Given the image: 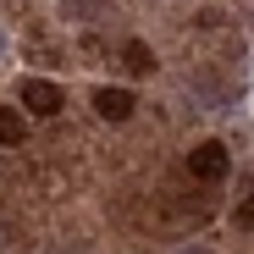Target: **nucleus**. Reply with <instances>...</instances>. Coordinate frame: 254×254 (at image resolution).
Here are the masks:
<instances>
[{"mask_svg":"<svg viewBox=\"0 0 254 254\" xmlns=\"http://www.w3.org/2000/svg\"><path fill=\"white\" fill-rule=\"evenodd\" d=\"M188 172H193L199 183H221V177L232 172V160H227V149H221L216 138H204V144L188 149Z\"/></svg>","mask_w":254,"mask_h":254,"instance_id":"obj_1","label":"nucleus"},{"mask_svg":"<svg viewBox=\"0 0 254 254\" xmlns=\"http://www.w3.org/2000/svg\"><path fill=\"white\" fill-rule=\"evenodd\" d=\"M22 111H33V116H56L61 111V89L50 77H22Z\"/></svg>","mask_w":254,"mask_h":254,"instance_id":"obj_2","label":"nucleus"},{"mask_svg":"<svg viewBox=\"0 0 254 254\" xmlns=\"http://www.w3.org/2000/svg\"><path fill=\"white\" fill-rule=\"evenodd\" d=\"M94 111L105 122H127V116H133V94H127V89H100L94 94Z\"/></svg>","mask_w":254,"mask_h":254,"instance_id":"obj_3","label":"nucleus"},{"mask_svg":"<svg viewBox=\"0 0 254 254\" xmlns=\"http://www.w3.org/2000/svg\"><path fill=\"white\" fill-rule=\"evenodd\" d=\"M122 66L133 72V77H149L155 72V50L144 45V39H127V45H122Z\"/></svg>","mask_w":254,"mask_h":254,"instance_id":"obj_4","label":"nucleus"},{"mask_svg":"<svg viewBox=\"0 0 254 254\" xmlns=\"http://www.w3.org/2000/svg\"><path fill=\"white\" fill-rule=\"evenodd\" d=\"M22 138H28L22 111H0V144H22Z\"/></svg>","mask_w":254,"mask_h":254,"instance_id":"obj_5","label":"nucleus"},{"mask_svg":"<svg viewBox=\"0 0 254 254\" xmlns=\"http://www.w3.org/2000/svg\"><path fill=\"white\" fill-rule=\"evenodd\" d=\"M66 11H83V17H100L105 0H66Z\"/></svg>","mask_w":254,"mask_h":254,"instance_id":"obj_6","label":"nucleus"},{"mask_svg":"<svg viewBox=\"0 0 254 254\" xmlns=\"http://www.w3.org/2000/svg\"><path fill=\"white\" fill-rule=\"evenodd\" d=\"M238 221H243V227H254V199H243V204H238Z\"/></svg>","mask_w":254,"mask_h":254,"instance_id":"obj_7","label":"nucleus"}]
</instances>
